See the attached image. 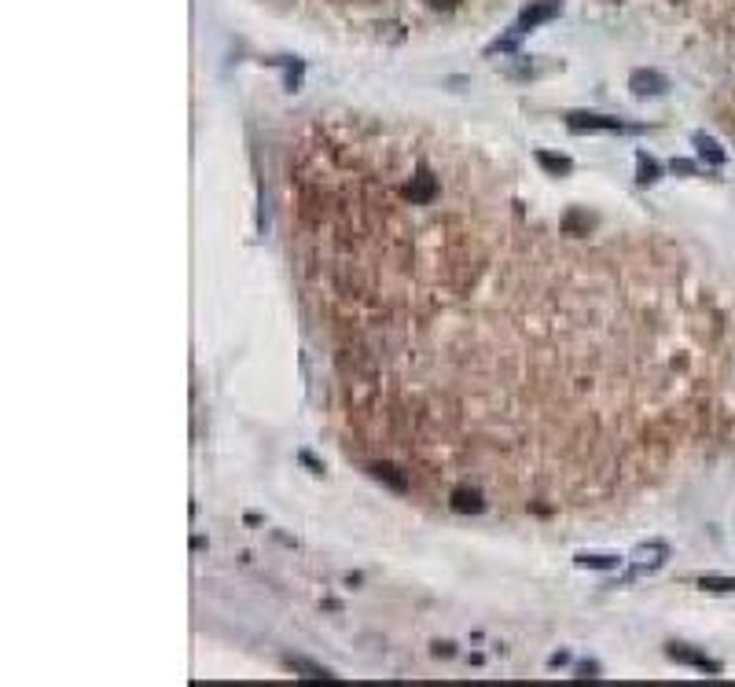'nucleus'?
I'll return each mask as SVG.
<instances>
[{
	"instance_id": "f257e3e1",
	"label": "nucleus",
	"mask_w": 735,
	"mask_h": 687,
	"mask_svg": "<svg viewBox=\"0 0 735 687\" xmlns=\"http://www.w3.org/2000/svg\"><path fill=\"white\" fill-rule=\"evenodd\" d=\"M562 236H570V240H589L596 236V228H599V213L596 210H585V206H570L567 213H562Z\"/></svg>"
},
{
	"instance_id": "f03ea898",
	"label": "nucleus",
	"mask_w": 735,
	"mask_h": 687,
	"mask_svg": "<svg viewBox=\"0 0 735 687\" xmlns=\"http://www.w3.org/2000/svg\"><path fill=\"white\" fill-rule=\"evenodd\" d=\"M567 129H574V133H599V129H614V133H621V129H629L621 118H610V114H596V110H570L567 114Z\"/></svg>"
},
{
	"instance_id": "7ed1b4c3",
	"label": "nucleus",
	"mask_w": 735,
	"mask_h": 687,
	"mask_svg": "<svg viewBox=\"0 0 735 687\" xmlns=\"http://www.w3.org/2000/svg\"><path fill=\"white\" fill-rule=\"evenodd\" d=\"M559 12H562L559 0H533V5H526V8H523L519 23H515V33H530L533 26H541V23L555 19Z\"/></svg>"
},
{
	"instance_id": "20e7f679",
	"label": "nucleus",
	"mask_w": 735,
	"mask_h": 687,
	"mask_svg": "<svg viewBox=\"0 0 735 687\" xmlns=\"http://www.w3.org/2000/svg\"><path fill=\"white\" fill-rule=\"evenodd\" d=\"M448 507L457 514H482L485 511V493L478 485H457L448 493Z\"/></svg>"
},
{
	"instance_id": "39448f33",
	"label": "nucleus",
	"mask_w": 735,
	"mask_h": 687,
	"mask_svg": "<svg viewBox=\"0 0 735 687\" xmlns=\"http://www.w3.org/2000/svg\"><path fill=\"white\" fill-rule=\"evenodd\" d=\"M629 89H633L636 96H662V92L669 89V78L658 74V71H633V74H629Z\"/></svg>"
},
{
	"instance_id": "423d86ee",
	"label": "nucleus",
	"mask_w": 735,
	"mask_h": 687,
	"mask_svg": "<svg viewBox=\"0 0 735 687\" xmlns=\"http://www.w3.org/2000/svg\"><path fill=\"white\" fill-rule=\"evenodd\" d=\"M551 71H559V63H544L541 55H526V60H515L512 67H504L507 78H519V81H526V78H541V74H551Z\"/></svg>"
},
{
	"instance_id": "0eeeda50",
	"label": "nucleus",
	"mask_w": 735,
	"mask_h": 687,
	"mask_svg": "<svg viewBox=\"0 0 735 687\" xmlns=\"http://www.w3.org/2000/svg\"><path fill=\"white\" fill-rule=\"evenodd\" d=\"M368 475H375L379 482H386L393 493H409V478L398 464H386V460H368Z\"/></svg>"
},
{
	"instance_id": "6e6552de",
	"label": "nucleus",
	"mask_w": 735,
	"mask_h": 687,
	"mask_svg": "<svg viewBox=\"0 0 735 687\" xmlns=\"http://www.w3.org/2000/svg\"><path fill=\"white\" fill-rule=\"evenodd\" d=\"M669 658L684 662V665H695V669H702V673H721V662H713V658L699 654V651H695V647H688V644H669Z\"/></svg>"
},
{
	"instance_id": "1a4fd4ad",
	"label": "nucleus",
	"mask_w": 735,
	"mask_h": 687,
	"mask_svg": "<svg viewBox=\"0 0 735 687\" xmlns=\"http://www.w3.org/2000/svg\"><path fill=\"white\" fill-rule=\"evenodd\" d=\"M633 559H636L640 569H655V566H662V562L669 559V544H662V541H647V544H640V548L633 551Z\"/></svg>"
},
{
	"instance_id": "9d476101",
	"label": "nucleus",
	"mask_w": 735,
	"mask_h": 687,
	"mask_svg": "<svg viewBox=\"0 0 735 687\" xmlns=\"http://www.w3.org/2000/svg\"><path fill=\"white\" fill-rule=\"evenodd\" d=\"M537 165H541V169H548L551 177H567L570 169H574V162H570V158L551 155V151H537Z\"/></svg>"
},
{
	"instance_id": "9b49d317",
	"label": "nucleus",
	"mask_w": 735,
	"mask_h": 687,
	"mask_svg": "<svg viewBox=\"0 0 735 687\" xmlns=\"http://www.w3.org/2000/svg\"><path fill=\"white\" fill-rule=\"evenodd\" d=\"M287 665H291L295 673H302L306 680H316V683H335V676H331L327 669H320L316 662H306V658H287Z\"/></svg>"
},
{
	"instance_id": "f8f14e48",
	"label": "nucleus",
	"mask_w": 735,
	"mask_h": 687,
	"mask_svg": "<svg viewBox=\"0 0 735 687\" xmlns=\"http://www.w3.org/2000/svg\"><path fill=\"white\" fill-rule=\"evenodd\" d=\"M692 144L699 147V155H702L706 162H713V165L724 162V151H721V144H717L713 136H706V133H692Z\"/></svg>"
},
{
	"instance_id": "ddd939ff",
	"label": "nucleus",
	"mask_w": 735,
	"mask_h": 687,
	"mask_svg": "<svg viewBox=\"0 0 735 687\" xmlns=\"http://www.w3.org/2000/svg\"><path fill=\"white\" fill-rule=\"evenodd\" d=\"M636 165H640V169H636V181H640V184H655V181L662 177V165H658V162H655L647 151H640V155H636Z\"/></svg>"
},
{
	"instance_id": "4468645a",
	"label": "nucleus",
	"mask_w": 735,
	"mask_h": 687,
	"mask_svg": "<svg viewBox=\"0 0 735 687\" xmlns=\"http://www.w3.org/2000/svg\"><path fill=\"white\" fill-rule=\"evenodd\" d=\"M578 566H589V569H614L617 559H614V555H578Z\"/></svg>"
},
{
	"instance_id": "2eb2a0df",
	"label": "nucleus",
	"mask_w": 735,
	"mask_h": 687,
	"mask_svg": "<svg viewBox=\"0 0 735 687\" xmlns=\"http://www.w3.org/2000/svg\"><path fill=\"white\" fill-rule=\"evenodd\" d=\"M699 588H706V592H735V578H699Z\"/></svg>"
},
{
	"instance_id": "dca6fc26",
	"label": "nucleus",
	"mask_w": 735,
	"mask_h": 687,
	"mask_svg": "<svg viewBox=\"0 0 735 687\" xmlns=\"http://www.w3.org/2000/svg\"><path fill=\"white\" fill-rule=\"evenodd\" d=\"M669 169H673V174H684V177H695V174H699V165H695V162H688V158H673V162H669Z\"/></svg>"
},
{
	"instance_id": "f3484780",
	"label": "nucleus",
	"mask_w": 735,
	"mask_h": 687,
	"mask_svg": "<svg viewBox=\"0 0 735 687\" xmlns=\"http://www.w3.org/2000/svg\"><path fill=\"white\" fill-rule=\"evenodd\" d=\"M427 5H430L434 12H457V8H460V0H427Z\"/></svg>"
},
{
	"instance_id": "a211bd4d",
	"label": "nucleus",
	"mask_w": 735,
	"mask_h": 687,
	"mask_svg": "<svg viewBox=\"0 0 735 687\" xmlns=\"http://www.w3.org/2000/svg\"><path fill=\"white\" fill-rule=\"evenodd\" d=\"M302 464H306V467H309V471H313V475H324V464H320V460H316V456H309V452H302Z\"/></svg>"
},
{
	"instance_id": "6ab92c4d",
	"label": "nucleus",
	"mask_w": 735,
	"mask_h": 687,
	"mask_svg": "<svg viewBox=\"0 0 735 687\" xmlns=\"http://www.w3.org/2000/svg\"><path fill=\"white\" fill-rule=\"evenodd\" d=\"M434 654L438 658H452V654H457V647H452V644H434Z\"/></svg>"
},
{
	"instance_id": "aec40b11",
	"label": "nucleus",
	"mask_w": 735,
	"mask_h": 687,
	"mask_svg": "<svg viewBox=\"0 0 735 687\" xmlns=\"http://www.w3.org/2000/svg\"><path fill=\"white\" fill-rule=\"evenodd\" d=\"M607 5H621V0H607Z\"/></svg>"
},
{
	"instance_id": "412c9836",
	"label": "nucleus",
	"mask_w": 735,
	"mask_h": 687,
	"mask_svg": "<svg viewBox=\"0 0 735 687\" xmlns=\"http://www.w3.org/2000/svg\"><path fill=\"white\" fill-rule=\"evenodd\" d=\"M673 5H684V0H673Z\"/></svg>"
}]
</instances>
